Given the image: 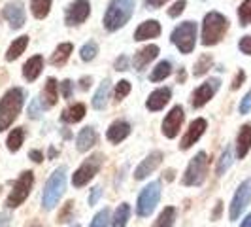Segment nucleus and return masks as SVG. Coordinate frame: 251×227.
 <instances>
[{"instance_id":"nucleus-32","label":"nucleus","mask_w":251,"mask_h":227,"mask_svg":"<svg viewBox=\"0 0 251 227\" xmlns=\"http://www.w3.org/2000/svg\"><path fill=\"white\" fill-rule=\"evenodd\" d=\"M170 74H172V64L168 63V61H161L151 70L150 80L151 82H163L164 78H168Z\"/></svg>"},{"instance_id":"nucleus-36","label":"nucleus","mask_w":251,"mask_h":227,"mask_svg":"<svg viewBox=\"0 0 251 227\" xmlns=\"http://www.w3.org/2000/svg\"><path fill=\"white\" fill-rule=\"evenodd\" d=\"M97 53H99V44H97L95 40H89V42L83 44V48L79 51V57H81V61L91 63V61L97 57Z\"/></svg>"},{"instance_id":"nucleus-41","label":"nucleus","mask_w":251,"mask_h":227,"mask_svg":"<svg viewBox=\"0 0 251 227\" xmlns=\"http://www.w3.org/2000/svg\"><path fill=\"white\" fill-rule=\"evenodd\" d=\"M46 108H44V104H40V101L38 99H34V101L30 102V106H28V115L32 117V119H38L40 117V114L44 112Z\"/></svg>"},{"instance_id":"nucleus-23","label":"nucleus","mask_w":251,"mask_h":227,"mask_svg":"<svg viewBox=\"0 0 251 227\" xmlns=\"http://www.w3.org/2000/svg\"><path fill=\"white\" fill-rule=\"evenodd\" d=\"M42 70H44V57L42 55H34L23 66V78H25L26 82H34L38 76L42 74Z\"/></svg>"},{"instance_id":"nucleus-47","label":"nucleus","mask_w":251,"mask_h":227,"mask_svg":"<svg viewBox=\"0 0 251 227\" xmlns=\"http://www.w3.org/2000/svg\"><path fill=\"white\" fill-rule=\"evenodd\" d=\"M115 70H121V72L128 70V59H126L125 55H121V57L115 61Z\"/></svg>"},{"instance_id":"nucleus-21","label":"nucleus","mask_w":251,"mask_h":227,"mask_svg":"<svg viewBox=\"0 0 251 227\" xmlns=\"http://www.w3.org/2000/svg\"><path fill=\"white\" fill-rule=\"evenodd\" d=\"M251 150V125L246 123V125L240 127L238 137H236V157L238 159H244Z\"/></svg>"},{"instance_id":"nucleus-53","label":"nucleus","mask_w":251,"mask_h":227,"mask_svg":"<svg viewBox=\"0 0 251 227\" xmlns=\"http://www.w3.org/2000/svg\"><path fill=\"white\" fill-rule=\"evenodd\" d=\"M183 82H185V70L179 68V72H177V84H183Z\"/></svg>"},{"instance_id":"nucleus-45","label":"nucleus","mask_w":251,"mask_h":227,"mask_svg":"<svg viewBox=\"0 0 251 227\" xmlns=\"http://www.w3.org/2000/svg\"><path fill=\"white\" fill-rule=\"evenodd\" d=\"M72 85H74V84H72L70 80H64L63 84H61V93H63L64 99H70V97H72Z\"/></svg>"},{"instance_id":"nucleus-39","label":"nucleus","mask_w":251,"mask_h":227,"mask_svg":"<svg viewBox=\"0 0 251 227\" xmlns=\"http://www.w3.org/2000/svg\"><path fill=\"white\" fill-rule=\"evenodd\" d=\"M130 89H132V85H130V82L128 80H121L117 85H115V91H113V97H115V102H121L123 99H125L126 95L130 93Z\"/></svg>"},{"instance_id":"nucleus-34","label":"nucleus","mask_w":251,"mask_h":227,"mask_svg":"<svg viewBox=\"0 0 251 227\" xmlns=\"http://www.w3.org/2000/svg\"><path fill=\"white\" fill-rule=\"evenodd\" d=\"M30 10L36 19H44L51 10V0H30Z\"/></svg>"},{"instance_id":"nucleus-25","label":"nucleus","mask_w":251,"mask_h":227,"mask_svg":"<svg viewBox=\"0 0 251 227\" xmlns=\"http://www.w3.org/2000/svg\"><path fill=\"white\" fill-rule=\"evenodd\" d=\"M85 117V104L75 102L74 106H68L63 114H61V121L64 123H77Z\"/></svg>"},{"instance_id":"nucleus-46","label":"nucleus","mask_w":251,"mask_h":227,"mask_svg":"<svg viewBox=\"0 0 251 227\" xmlns=\"http://www.w3.org/2000/svg\"><path fill=\"white\" fill-rule=\"evenodd\" d=\"M100 195H102L100 186H97V188L91 189V195H89V204H91V206H93V204H97V202H99V199H100Z\"/></svg>"},{"instance_id":"nucleus-56","label":"nucleus","mask_w":251,"mask_h":227,"mask_svg":"<svg viewBox=\"0 0 251 227\" xmlns=\"http://www.w3.org/2000/svg\"><path fill=\"white\" fill-rule=\"evenodd\" d=\"M57 157V150L55 148H50V159H55Z\"/></svg>"},{"instance_id":"nucleus-37","label":"nucleus","mask_w":251,"mask_h":227,"mask_svg":"<svg viewBox=\"0 0 251 227\" xmlns=\"http://www.w3.org/2000/svg\"><path fill=\"white\" fill-rule=\"evenodd\" d=\"M240 25H251V0H244L238 8Z\"/></svg>"},{"instance_id":"nucleus-57","label":"nucleus","mask_w":251,"mask_h":227,"mask_svg":"<svg viewBox=\"0 0 251 227\" xmlns=\"http://www.w3.org/2000/svg\"><path fill=\"white\" fill-rule=\"evenodd\" d=\"M28 227H40V226H38V224H32V226H28Z\"/></svg>"},{"instance_id":"nucleus-1","label":"nucleus","mask_w":251,"mask_h":227,"mask_svg":"<svg viewBox=\"0 0 251 227\" xmlns=\"http://www.w3.org/2000/svg\"><path fill=\"white\" fill-rule=\"evenodd\" d=\"M23 102H25V91L21 87H12L4 93V97L0 99V131L10 129V125L21 114Z\"/></svg>"},{"instance_id":"nucleus-24","label":"nucleus","mask_w":251,"mask_h":227,"mask_svg":"<svg viewBox=\"0 0 251 227\" xmlns=\"http://www.w3.org/2000/svg\"><path fill=\"white\" fill-rule=\"evenodd\" d=\"M159 34H161V25H159L155 19H151V21L142 23V25L136 28L134 40H136V42H144V40H150V38H157Z\"/></svg>"},{"instance_id":"nucleus-18","label":"nucleus","mask_w":251,"mask_h":227,"mask_svg":"<svg viewBox=\"0 0 251 227\" xmlns=\"http://www.w3.org/2000/svg\"><path fill=\"white\" fill-rule=\"evenodd\" d=\"M157 55H159V48H157L155 44H150V46H146V48H142L140 51L134 53L132 64H134V68H136L138 72H142L153 59H157Z\"/></svg>"},{"instance_id":"nucleus-52","label":"nucleus","mask_w":251,"mask_h":227,"mask_svg":"<svg viewBox=\"0 0 251 227\" xmlns=\"http://www.w3.org/2000/svg\"><path fill=\"white\" fill-rule=\"evenodd\" d=\"M221 204H223V202L219 201V202H217V206H215L214 214H212V218H214V220H217V218H219V214H221Z\"/></svg>"},{"instance_id":"nucleus-50","label":"nucleus","mask_w":251,"mask_h":227,"mask_svg":"<svg viewBox=\"0 0 251 227\" xmlns=\"http://www.w3.org/2000/svg\"><path fill=\"white\" fill-rule=\"evenodd\" d=\"M168 0H146V6L148 8H151V10H157V8H161V6H164Z\"/></svg>"},{"instance_id":"nucleus-31","label":"nucleus","mask_w":251,"mask_h":227,"mask_svg":"<svg viewBox=\"0 0 251 227\" xmlns=\"http://www.w3.org/2000/svg\"><path fill=\"white\" fill-rule=\"evenodd\" d=\"M174 222H176V208L174 206H166L159 214V218L155 220L153 227H174Z\"/></svg>"},{"instance_id":"nucleus-55","label":"nucleus","mask_w":251,"mask_h":227,"mask_svg":"<svg viewBox=\"0 0 251 227\" xmlns=\"http://www.w3.org/2000/svg\"><path fill=\"white\" fill-rule=\"evenodd\" d=\"M172 178H174V170L168 169V170H166V180H172Z\"/></svg>"},{"instance_id":"nucleus-30","label":"nucleus","mask_w":251,"mask_h":227,"mask_svg":"<svg viewBox=\"0 0 251 227\" xmlns=\"http://www.w3.org/2000/svg\"><path fill=\"white\" fill-rule=\"evenodd\" d=\"M128 218H130V204H128V202H121V204L115 208V212H113L112 226L110 227H125L126 222H128Z\"/></svg>"},{"instance_id":"nucleus-6","label":"nucleus","mask_w":251,"mask_h":227,"mask_svg":"<svg viewBox=\"0 0 251 227\" xmlns=\"http://www.w3.org/2000/svg\"><path fill=\"white\" fill-rule=\"evenodd\" d=\"M34 186V172L32 170H23L19 178L13 182V188L10 195L6 197V208H17L28 199L30 191Z\"/></svg>"},{"instance_id":"nucleus-8","label":"nucleus","mask_w":251,"mask_h":227,"mask_svg":"<svg viewBox=\"0 0 251 227\" xmlns=\"http://www.w3.org/2000/svg\"><path fill=\"white\" fill-rule=\"evenodd\" d=\"M172 44L176 46L177 50L181 51L183 55H187L195 50V44H197V23L193 21H185V23H179V25L172 30Z\"/></svg>"},{"instance_id":"nucleus-54","label":"nucleus","mask_w":251,"mask_h":227,"mask_svg":"<svg viewBox=\"0 0 251 227\" xmlns=\"http://www.w3.org/2000/svg\"><path fill=\"white\" fill-rule=\"evenodd\" d=\"M240 227H251V214H248L244 220H242V226Z\"/></svg>"},{"instance_id":"nucleus-35","label":"nucleus","mask_w":251,"mask_h":227,"mask_svg":"<svg viewBox=\"0 0 251 227\" xmlns=\"http://www.w3.org/2000/svg\"><path fill=\"white\" fill-rule=\"evenodd\" d=\"M212 64H214V59H212V55H208V53H204V55H201V59L197 61V64H195V68H193V74L197 76V78H201V76H204L210 68H212Z\"/></svg>"},{"instance_id":"nucleus-9","label":"nucleus","mask_w":251,"mask_h":227,"mask_svg":"<svg viewBox=\"0 0 251 227\" xmlns=\"http://www.w3.org/2000/svg\"><path fill=\"white\" fill-rule=\"evenodd\" d=\"M161 199V184L159 182H150L146 188L140 191L138 201H136V214L140 218H148L153 214Z\"/></svg>"},{"instance_id":"nucleus-28","label":"nucleus","mask_w":251,"mask_h":227,"mask_svg":"<svg viewBox=\"0 0 251 227\" xmlns=\"http://www.w3.org/2000/svg\"><path fill=\"white\" fill-rule=\"evenodd\" d=\"M26 46H28V36L15 38L13 44L8 48V51H6V61H15V59H19L21 53L26 50Z\"/></svg>"},{"instance_id":"nucleus-2","label":"nucleus","mask_w":251,"mask_h":227,"mask_svg":"<svg viewBox=\"0 0 251 227\" xmlns=\"http://www.w3.org/2000/svg\"><path fill=\"white\" fill-rule=\"evenodd\" d=\"M134 6H136L134 0H110L108 10L104 13V21H102L104 28L113 32L125 27L134 13Z\"/></svg>"},{"instance_id":"nucleus-26","label":"nucleus","mask_w":251,"mask_h":227,"mask_svg":"<svg viewBox=\"0 0 251 227\" xmlns=\"http://www.w3.org/2000/svg\"><path fill=\"white\" fill-rule=\"evenodd\" d=\"M108 99H110V80H104L100 84V87L97 89L91 104H93L95 110H104L108 106Z\"/></svg>"},{"instance_id":"nucleus-44","label":"nucleus","mask_w":251,"mask_h":227,"mask_svg":"<svg viewBox=\"0 0 251 227\" xmlns=\"http://www.w3.org/2000/svg\"><path fill=\"white\" fill-rule=\"evenodd\" d=\"M238 48L242 53H246V55H251V36H244L242 40L238 42Z\"/></svg>"},{"instance_id":"nucleus-15","label":"nucleus","mask_w":251,"mask_h":227,"mask_svg":"<svg viewBox=\"0 0 251 227\" xmlns=\"http://www.w3.org/2000/svg\"><path fill=\"white\" fill-rule=\"evenodd\" d=\"M163 157H164L163 151H159V150L151 151L150 155L136 167V170H134V180H146L150 174H153V172L159 169V165L163 163Z\"/></svg>"},{"instance_id":"nucleus-17","label":"nucleus","mask_w":251,"mask_h":227,"mask_svg":"<svg viewBox=\"0 0 251 227\" xmlns=\"http://www.w3.org/2000/svg\"><path fill=\"white\" fill-rule=\"evenodd\" d=\"M170 99H172V91H170V87L155 89L150 97H148V101H146V108H148L150 112H159V110H163L164 106L168 104Z\"/></svg>"},{"instance_id":"nucleus-4","label":"nucleus","mask_w":251,"mask_h":227,"mask_svg":"<svg viewBox=\"0 0 251 227\" xmlns=\"http://www.w3.org/2000/svg\"><path fill=\"white\" fill-rule=\"evenodd\" d=\"M228 30V19L219 12L206 13L202 23V44L204 46H215L219 44Z\"/></svg>"},{"instance_id":"nucleus-48","label":"nucleus","mask_w":251,"mask_h":227,"mask_svg":"<svg viewBox=\"0 0 251 227\" xmlns=\"http://www.w3.org/2000/svg\"><path fill=\"white\" fill-rule=\"evenodd\" d=\"M244 80H246V72L244 70H238V74H236V78H234V82H232V89L236 91V89L244 84Z\"/></svg>"},{"instance_id":"nucleus-3","label":"nucleus","mask_w":251,"mask_h":227,"mask_svg":"<svg viewBox=\"0 0 251 227\" xmlns=\"http://www.w3.org/2000/svg\"><path fill=\"white\" fill-rule=\"evenodd\" d=\"M64 189H66V167H59L57 170H53V174L48 178L44 186V193H42L44 210H53L59 204Z\"/></svg>"},{"instance_id":"nucleus-22","label":"nucleus","mask_w":251,"mask_h":227,"mask_svg":"<svg viewBox=\"0 0 251 227\" xmlns=\"http://www.w3.org/2000/svg\"><path fill=\"white\" fill-rule=\"evenodd\" d=\"M57 102H59V84L55 78H48L42 91V104L44 108H53Z\"/></svg>"},{"instance_id":"nucleus-49","label":"nucleus","mask_w":251,"mask_h":227,"mask_svg":"<svg viewBox=\"0 0 251 227\" xmlns=\"http://www.w3.org/2000/svg\"><path fill=\"white\" fill-rule=\"evenodd\" d=\"M28 157H30L34 163H42V161H44V153L40 150H30L28 151Z\"/></svg>"},{"instance_id":"nucleus-43","label":"nucleus","mask_w":251,"mask_h":227,"mask_svg":"<svg viewBox=\"0 0 251 227\" xmlns=\"http://www.w3.org/2000/svg\"><path fill=\"white\" fill-rule=\"evenodd\" d=\"M185 6H187V2H185V0H179V2H176V4L168 10V15H170V17H177L179 13L185 10Z\"/></svg>"},{"instance_id":"nucleus-10","label":"nucleus","mask_w":251,"mask_h":227,"mask_svg":"<svg viewBox=\"0 0 251 227\" xmlns=\"http://www.w3.org/2000/svg\"><path fill=\"white\" fill-rule=\"evenodd\" d=\"M251 202V178L244 180L238 186L232 201H230V208H228V218L230 222H236L240 216L244 214V210L248 208V204Z\"/></svg>"},{"instance_id":"nucleus-16","label":"nucleus","mask_w":251,"mask_h":227,"mask_svg":"<svg viewBox=\"0 0 251 227\" xmlns=\"http://www.w3.org/2000/svg\"><path fill=\"white\" fill-rule=\"evenodd\" d=\"M2 17L10 23L12 28H21V27L25 25V19H26L23 4L21 2H10V4H6L4 10H2Z\"/></svg>"},{"instance_id":"nucleus-58","label":"nucleus","mask_w":251,"mask_h":227,"mask_svg":"<svg viewBox=\"0 0 251 227\" xmlns=\"http://www.w3.org/2000/svg\"><path fill=\"white\" fill-rule=\"evenodd\" d=\"M70 227H79V224H75V226H70Z\"/></svg>"},{"instance_id":"nucleus-19","label":"nucleus","mask_w":251,"mask_h":227,"mask_svg":"<svg viewBox=\"0 0 251 227\" xmlns=\"http://www.w3.org/2000/svg\"><path fill=\"white\" fill-rule=\"evenodd\" d=\"M99 142V135L95 131V127H83L79 133H77V139H75V148L77 151L85 153L89 151L95 144Z\"/></svg>"},{"instance_id":"nucleus-11","label":"nucleus","mask_w":251,"mask_h":227,"mask_svg":"<svg viewBox=\"0 0 251 227\" xmlns=\"http://www.w3.org/2000/svg\"><path fill=\"white\" fill-rule=\"evenodd\" d=\"M221 87V82H219V78H210V80H206L202 85L193 91V95H191V106L193 108H202L204 104H208V102L214 99V95L219 91Z\"/></svg>"},{"instance_id":"nucleus-40","label":"nucleus","mask_w":251,"mask_h":227,"mask_svg":"<svg viewBox=\"0 0 251 227\" xmlns=\"http://www.w3.org/2000/svg\"><path fill=\"white\" fill-rule=\"evenodd\" d=\"M72 212H74V201L64 202V206L61 208V212H59L57 222H59V224H66V222H70V220H72Z\"/></svg>"},{"instance_id":"nucleus-13","label":"nucleus","mask_w":251,"mask_h":227,"mask_svg":"<svg viewBox=\"0 0 251 227\" xmlns=\"http://www.w3.org/2000/svg\"><path fill=\"white\" fill-rule=\"evenodd\" d=\"M91 13V4L89 0H75L72 2L68 8H66V13H64V23L68 27L74 25H81Z\"/></svg>"},{"instance_id":"nucleus-51","label":"nucleus","mask_w":251,"mask_h":227,"mask_svg":"<svg viewBox=\"0 0 251 227\" xmlns=\"http://www.w3.org/2000/svg\"><path fill=\"white\" fill-rule=\"evenodd\" d=\"M91 82H93V80H91V76H85V78H81V80H79V87L83 89V91H87L89 87H91Z\"/></svg>"},{"instance_id":"nucleus-14","label":"nucleus","mask_w":251,"mask_h":227,"mask_svg":"<svg viewBox=\"0 0 251 227\" xmlns=\"http://www.w3.org/2000/svg\"><path fill=\"white\" fill-rule=\"evenodd\" d=\"M206 127H208V123H206V119L204 117H197V119H193L191 123H189V129L185 131V135H183V139H181V142H179V150H189L195 142H199L201 140V137L204 135V131H206Z\"/></svg>"},{"instance_id":"nucleus-27","label":"nucleus","mask_w":251,"mask_h":227,"mask_svg":"<svg viewBox=\"0 0 251 227\" xmlns=\"http://www.w3.org/2000/svg\"><path fill=\"white\" fill-rule=\"evenodd\" d=\"M72 51H74V46L70 44V42H64V44H59L57 46V50L53 51V55H51V64L53 66H63L66 61H68V57L72 55Z\"/></svg>"},{"instance_id":"nucleus-38","label":"nucleus","mask_w":251,"mask_h":227,"mask_svg":"<svg viewBox=\"0 0 251 227\" xmlns=\"http://www.w3.org/2000/svg\"><path fill=\"white\" fill-rule=\"evenodd\" d=\"M112 224V218H110V210L108 208H102L100 212H97V216L93 218L91 226L89 227H108Z\"/></svg>"},{"instance_id":"nucleus-7","label":"nucleus","mask_w":251,"mask_h":227,"mask_svg":"<svg viewBox=\"0 0 251 227\" xmlns=\"http://www.w3.org/2000/svg\"><path fill=\"white\" fill-rule=\"evenodd\" d=\"M102 165H104V153L97 151V153L89 155L87 159L79 165V169L72 174V186H74V188H83V186H87L89 182L100 172Z\"/></svg>"},{"instance_id":"nucleus-33","label":"nucleus","mask_w":251,"mask_h":227,"mask_svg":"<svg viewBox=\"0 0 251 227\" xmlns=\"http://www.w3.org/2000/svg\"><path fill=\"white\" fill-rule=\"evenodd\" d=\"M230 165H232V150H230V146H226L223 153H221V157L217 159V167H215L217 176H223L226 170L230 169Z\"/></svg>"},{"instance_id":"nucleus-29","label":"nucleus","mask_w":251,"mask_h":227,"mask_svg":"<svg viewBox=\"0 0 251 227\" xmlns=\"http://www.w3.org/2000/svg\"><path fill=\"white\" fill-rule=\"evenodd\" d=\"M23 142H25V129L23 127H15V129H12V133L8 135V139H6V146H8V150L15 153L23 146Z\"/></svg>"},{"instance_id":"nucleus-20","label":"nucleus","mask_w":251,"mask_h":227,"mask_svg":"<svg viewBox=\"0 0 251 227\" xmlns=\"http://www.w3.org/2000/svg\"><path fill=\"white\" fill-rule=\"evenodd\" d=\"M128 135H130V123L125 121V119H117V121H113L112 125L108 127L106 139L110 140L112 144H119V142H123Z\"/></svg>"},{"instance_id":"nucleus-12","label":"nucleus","mask_w":251,"mask_h":227,"mask_svg":"<svg viewBox=\"0 0 251 227\" xmlns=\"http://www.w3.org/2000/svg\"><path fill=\"white\" fill-rule=\"evenodd\" d=\"M183 119H185V114H183V108L177 104L174 106L170 112L166 114V117L163 119V135L166 139H176L179 135V129L183 125Z\"/></svg>"},{"instance_id":"nucleus-5","label":"nucleus","mask_w":251,"mask_h":227,"mask_svg":"<svg viewBox=\"0 0 251 227\" xmlns=\"http://www.w3.org/2000/svg\"><path fill=\"white\" fill-rule=\"evenodd\" d=\"M208 165H210V159L206 155V151H199L191 161H189L187 169H185V174L181 178L183 186H189V188H199L206 182V176H208Z\"/></svg>"},{"instance_id":"nucleus-42","label":"nucleus","mask_w":251,"mask_h":227,"mask_svg":"<svg viewBox=\"0 0 251 227\" xmlns=\"http://www.w3.org/2000/svg\"><path fill=\"white\" fill-rule=\"evenodd\" d=\"M238 110H240V114H250L251 112V89L248 91V95L242 99V102H240V106H238Z\"/></svg>"}]
</instances>
